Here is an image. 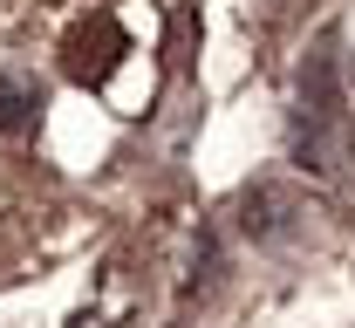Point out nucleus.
Masks as SVG:
<instances>
[{
    "label": "nucleus",
    "instance_id": "nucleus-1",
    "mask_svg": "<svg viewBox=\"0 0 355 328\" xmlns=\"http://www.w3.org/2000/svg\"><path fill=\"white\" fill-rule=\"evenodd\" d=\"M321 130V144L308 150V164L321 178H342L349 164V130H342V96H335V69L314 62V76H301V144Z\"/></svg>",
    "mask_w": 355,
    "mask_h": 328
}]
</instances>
